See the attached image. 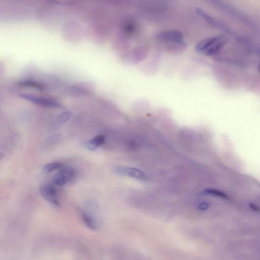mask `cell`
Listing matches in <instances>:
<instances>
[{"label": "cell", "instance_id": "1", "mask_svg": "<svg viewBox=\"0 0 260 260\" xmlns=\"http://www.w3.org/2000/svg\"><path fill=\"white\" fill-rule=\"evenodd\" d=\"M228 43L227 37L218 35L206 38L198 44L196 50L198 53L206 56H214L220 53Z\"/></svg>", "mask_w": 260, "mask_h": 260}, {"label": "cell", "instance_id": "2", "mask_svg": "<svg viewBox=\"0 0 260 260\" xmlns=\"http://www.w3.org/2000/svg\"><path fill=\"white\" fill-rule=\"evenodd\" d=\"M19 96L22 99L33 103L36 105L45 107L58 108L62 107L59 102L51 98L39 97L24 93H20Z\"/></svg>", "mask_w": 260, "mask_h": 260}, {"label": "cell", "instance_id": "3", "mask_svg": "<svg viewBox=\"0 0 260 260\" xmlns=\"http://www.w3.org/2000/svg\"><path fill=\"white\" fill-rule=\"evenodd\" d=\"M157 38L168 44L171 43L178 45L184 46L183 35L178 31H167L157 35Z\"/></svg>", "mask_w": 260, "mask_h": 260}, {"label": "cell", "instance_id": "4", "mask_svg": "<svg viewBox=\"0 0 260 260\" xmlns=\"http://www.w3.org/2000/svg\"><path fill=\"white\" fill-rule=\"evenodd\" d=\"M40 193L48 202L56 206H60V201L56 188L53 185L45 184L40 186Z\"/></svg>", "mask_w": 260, "mask_h": 260}, {"label": "cell", "instance_id": "5", "mask_svg": "<svg viewBox=\"0 0 260 260\" xmlns=\"http://www.w3.org/2000/svg\"><path fill=\"white\" fill-rule=\"evenodd\" d=\"M75 176V171L72 168H62L55 176L53 183L58 186H63L68 183Z\"/></svg>", "mask_w": 260, "mask_h": 260}, {"label": "cell", "instance_id": "6", "mask_svg": "<svg viewBox=\"0 0 260 260\" xmlns=\"http://www.w3.org/2000/svg\"><path fill=\"white\" fill-rule=\"evenodd\" d=\"M80 214L82 221L90 229L92 230L98 229L99 224L95 217H93L90 213L82 210L80 211Z\"/></svg>", "mask_w": 260, "mask_h": 260}, {"label": "cell", "instance_id": "7", "mask_svg": "<svg viewBox=\"0 0 260 260\" xmlns=\"http://www.w3.org/2000/svg\"><path fill=\"white\" fill-rule=\"evenodd\" d=\"M115 171L118 173L127 174L130 176L139 179H144L145 175L144 173L138 169L134 168H119L115 169Z\"/></svg>", "mask_w": 260, "mask_h": 260}, {"label": "cell", "instance_id": "8", "mask_svg": "<svg viewBox=\"0 0 260 260\" xmlns=\"http://www.w3.org/2000/svg\"><path fill=\"white\" fill-rule=\"evenodd\" d=\"M105 137L103 135H100L87 142L85 145L89 150L93 151L105 143Z\"/></svg>", "mask_w": 260, "mask_h": 260}, {"label": "cell", "instance_id": "9", "mask_svg": "<svg viewBox=\"0 0 260 260\" xmlns=\"http://www.w3.org/2000/svg\"><path fill=\"white\" fill-rule=\"evenodd\" d=\"M19 86L23 87L35 88L39 90H44L45 86L33 80H24L19 83Z\"/></svg>", "mask_w": 260, "mask_h": 260}, {"label": "cell", "instance_id": "10", "mask_svg": "<svg viewBox=\"0 0 260 260\" xmlns=\"http://www.w3.org/2000/svg\"><path fill=\"white\" fill-rule=\"evenodd\" d=\"M73 113L72 112L68 111L62 112L57 117L56 120L55 124L56 126L61 125L68 121L72 118Z\"/></svg>", "mask_w": 260, "mask_h": 260}, {"label": "cell", "instance_id": "11", "mask_svg": "<svg viewBox=\"0 0 260 260\" xmlns=\"http://www.w3.org/2000/svg\"><path fill=\"white\" fill-rule=\"evenodd\" d=\"M64 168V164L62 163L56 162L46 164L44 167V171L46 173H50L56 170L61 169Z\"/></svg>", "mask_w": 260, "mask_h": 260}, {"label": "cell", "instance_id": "12", "mask_svg": "<svg viewBox=\"0 0 260 260\" xmlns=\"http://www.w3.org/2000/svg\"><path fill=\"white\" fill-rule=\"evenodd\" d=\"M203 194L216 196L223 199H228V197L225 193L214 189H207L204 191Z\"/></svg>", "mask_w": 260, "mask_h": 260}, {"label": "cell", "instance_id": "13", "mask_svg": "<svg viewBox=\"0 0 260 260\" xmlns=\"http://www.w3.org/2000/svg\"><path fill=\"white\" fill-rule=\"evenodd\" d=\"M209 207V204H208L207 203L204 202V203H201L199 205V209L201 211H205L207 209H208V208Z\"/></svg>", "mask_w": 260, "mask_h": 260}, {"label": "cell", "instance_id": "14", "mask_svg": "<svg viewBox=\"0 0 260 260\" xmlns=\"http://www.w3.org/2000/svg\"><path fill=\"white\" fill-rule=\"evenodd\" d=\"M249 206H250L251 209L254 211L259 212L260 211L259 207L254 204L251 203L249 204Z\"/></svg>", "mask_w": 260, "mask_h": 260}, {"label": "cell", "instance_id": "15", "mask_svg": "<svg viewBox=\"0 0 260 260\" xmlns=\"http://www.w3.org/2000/svg\"><path fill=\"white\" fill-rule=\"evenodd\" d=\"M258 70L260 74V61L259 62V65H258Z\"/></svg>", "mask_w": 260, "mask_h": 260}]
</instances>
